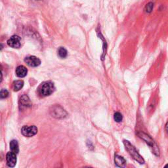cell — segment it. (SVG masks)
I'll return each mask as SVG.
<instances>
[{
  "label": "cell",
  "mask_w": 168,
  "mask_h": 168,
  "mask_svg": "<svg viewBox=\"0 0 168 168\" xmlns=\"http://www.w3.org/2000/svg\"><path fill=\"white\" fill-rule=\"evenodd\" d=\"M28 70L24 66H19L16 69V74L19 78H24L27 75Z\"/></svg>",
  "instance_id": "8fae6325"
},
{
  "label": "cell",
  "mask_w": 168,
  "mask_h": 168,
  "mask_svg": "<svg viewBox=\"0 0 168 168\" xmlns=\"http://www.w3.org/2000/svg\"><path fill=\"white\" fill-rule=\"evenodd\" d=\"M58 54L60 58H65L67 56V51L64 47H60L58 51Z\"/></svg>",
  "instance_id": "9a60e30c"
},
{
  "label": "cell",
  "mask_w": 168,
  "mask_h": 168,
  "mask_svg": "<svg viewBox=\"0 0 168 168\" xmlns=\"http://www.w3.org/2000/svg\"><path fill=\"white\" fill-rule=\"evenodd\" d=\"M10 149L11 152H14L15 154H17L19 151L18 148V144L16 140H13L11 141L10 143Z\"/></svg>",
  "instance_id": "7c38bea8"
},
{
  "label": "cell",
  "mask_w": 168,
  "mask_h": 168,
  "mask_svg": "<svg viewBox=\"0 0 168 168\" xmlns=\"http://www.w3.org/2000/svg\"><path fill=\"white\" fill-rule=\"evenodd\" d=\"M7 44L9 46L13 48H19L21 47V38L18 36H13L7 41Z\"/></svg>",
  "instance_id": "8992f818"
},
{
  "label": "cell",
  "mask_w": 168,
  "mask_h": 168,
  "mask_svg": "<svg viewBox=\"0 0 168 168\" xmlns=\"http://www.w3.org/2000/svg\"><path fill=\"white\" fill-rule=\"evenodd\" d=\"M114 119L116 122H121L123 120V116H122L120 112H116L114 115Z\"/></svg>",
  "instance_id": "2e32d148"
},
{
  "label": "cell",
  "mask_w": 168,
  "mask_h": 168,
  "mask_svg": "<svg viewBox=\"0 0 168 168\" xmlns=\"http://www.w3.org/2000/svg\"><path fill=\"white\" fill-rule=\"evenodd\" d=\"M24 62L27 64L29 66L31 67L38 66L41 64V60L35 56H30L26 57L24 59Z\"/></svg>",
  "instance_id": "5b68a950"
},
{
  "label": "cell",
  "mask_w": 168,
  "mask_h": 168,
  "mask_svg": "<svg viewBox=\"0 0 168 168\" xmlns=\"http://www.w3.org/2000/svg\"><path fill=\"white\" fill-rule=\"evenodd\" d=\"M51 112H53L52 116H54L56 118H63L65 116L66 112H64V110L60 108L59 106H56L53 108V110H51Z\"/></svg>",
  "instance_id": "ba28073f"
},
{
  "label": "cell",
  "mask_w": 168,
  "mask_h": 168,
  "mask_svg": "<svg viewBox=\"0 0 168 168\" xmlns=\"http://www.w3.org/2000/svg\"><path fill=\"white\" fill-rule=\"evenodd\" d=\"M54 83L51 82H45L38 87V93L41 97L49 96L55 91Z\"/></svg>",
  "instance_id": "7a4b0ae2"
},
{
  "label": "cell",
  "mask_w": 168,
  "mask_h": 168,
  "mask_svg": "<svg viewBox=\"0 0 168 168\" xmlns=\"http://www.w3.org/2000/svg\"><path fill=\"white\" fill-rule=\"evenodd\" d=\"M24 86V82L21 80H17L13 82V89L15 91H18L22 88Z\"/></svg>",
  "instance_id": "4fadbf2b"
},
{
  "label": "cell",
  "mask_w": 168,
  "mask_h": 168,
  "mask_svg": "<svg viewBox=\"0 0 168 168\" xmlns=\"http://www.w3.org/2000/svg\"><path fill=\"white\" fill-rule=\"evenodd\" d=\"M137 135H139L140 138L144 140L145 142H146V143L148 145V146L152 148V152H153V154L154 155H156V156H160V150H159L158 147L156 145L154 140L152 139L149 135L146 134V133H144L143 132H139L138 133H137Z\"/></svg>",
  "instance_id": "3957f363"
},
{
  "label": "cell",
  "mask_w": 168,
  "mask_h": 168,
  "mask_svg": "<svg viewBox=\"0 0 168 168\" xmlns=\"http://www.w3.org/2000/svg\"><path fill=\"white\" fill-rule=\"evenodd\" d=\"M9 92L6 89H2L1 91V98L2 99H5L8 97Z\"/></svg>",
  "instance_id": "e0dca14e"
},
{
  "label": "cell",
  "mask_w": 168,
  "mask_h": 168,
  "mask_svg": "<svg viewBox=\"0 0 168 168\" xmlns=\"http://www.w3.org/2000/svg\"><path fill=\"white\" fill-rule=\"evenodd\" d=\"M165 167H168V164H167V165H166Z\"/></svg>",
  "instance_id": "d6986e66"
},
{
  "label": "cell",
  "mask_w": 168,
  "mask_h": 168,
  "mask_svg": "<svg viewBox=\"0 0 168 168\" xmlns=\"http://www.w3.org/2000/svg\"><path fill=\"white\" fill-rule=\"evenodd\" d=\"M19 104H20V106L22 108L29 107V106H31L32 105L31 102H30V99L27 95H23V96L21 97L20 101H19Z\"/></svg>",
  "instance_id": "9c48e42d"
},
{
  "label": "cell",
  "mask_w": 168,
  "mask_h": 168,
  "mask_svg": "<svg viewBox=\"0 0 168 168\" xmlns=\"http://www.w3.org/2000/svg\"><path fill=\"white\" fill-rule=\"evenodd\" d=\"M7 164L10 167H13L16 165L17 163V156L16 154L13 152H9L7 154L6 156Z\"/></svg>",
  "instance_id": "52a82bcc"
},
{
  "label": "cell",
  "mask_w": 168,
  "mask_h": 168,
  "mask_svg": "<svg viewBox=\"0 0 168 168\" xmlns=\"http://www.w3.org/2000/svg\"><path fill=\"white\" fill-rule=\"evenodd\" d=\"M124 144L125 145L126 150L128 151L129 154L132 156L133 158L134 159L135 161L139 162L141 164H143L144 163V160L143 158L138 153V152L135 149V147L133 146L129 141L127 140H124Z\"/></svg>",
  "instance_id": "6da1fadb"
},
{
  "label": "cell",
  "mask_w": 168,
  "mask_h": 168,
  "mask_svg": "<svg viewBox=\"0 0 168 168\" xmlns=\"http://www.w3.org/2000/svg\"><path fill=\"white\" fill-rule=\"evenodd\" d=\"M115 164L119 167H125L126 166V160L120 156L116 155L114 158Z\"/></svg>",
  "instance_id": "30bf717a"
},
{
  "label": "cell",
  "mask_w": 168,
  "mask_h": 168,
  "mask_svg": "<svg viewBox=\"0 0 168 168\" xmlns=\"http://www.w3.org/2000/svg\"><path fill=\"white\" fill-rule=\"evenodd\" d=\"M21 133L25 137H31L34 135H35L37 133V128L35 125H25L24 127H22L21 129Z\"/></svg>",
  "instance_id": "277c9868"
},
{
  "label": "cell",
  "mask_w": 168,
  "mask_h": 168,
  "mask_svg": "<svg viewBox=\"0 0 168 168\" xmlns=\"http://www.w3.org/2000/svg\"><path fill=\"white\" fill-rule=\"evenodd\" d=\"M165 129H166V131L167 132V133H168V121L167 122V124H166V126H165Z\"/></svg>",
  "instance_id": "ac0fdd59"
},
{
  "label": "cell",
  "mask_w": 168,
  "mask_h": 168,
  "mask_svg": "<svg viewBox=\"0 0 168 168\" xmlns=\"http://www.w3.org/2000/svg\"><path fill=\"white\" fill-rule=\"evenodd\" d=\"M154 8V3L149 2L144 7V11L147 13H150Z\"/></svg>",
  "instance_id": "5bb4252c"
}]
</instances>
